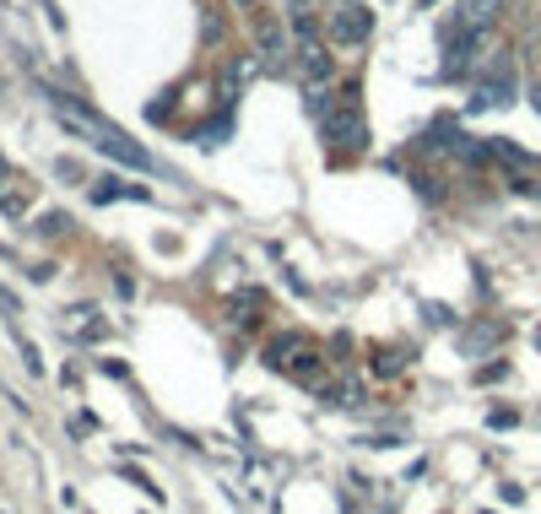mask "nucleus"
Instances as JSON below:
<instances>
[{"mask_svg": "<svg viewBox=\"0 0 541 514\" xmlns=\"http://www.w3.org/2000/svg\"><path fill=\"white\" fill-rule=\"evenodd\" d=\"M368 38H374V11H368L363 0H341V6L331 11V44L363 49Z\"/></svg>", "mask_w": 541, "mask_h": 514, "instance_id": "obj_2", "label": "nucleus"}, {"mask_svg": "<svg viewBox=\"0 0 541 514\" xmlns=\"http://www.w3.org/2000/svg\"><path fill=\"white\" fill-rule=\"evenodd\" d=\"M509 98H514V65L504 60V65H498V76H487V82L477 87V98H471V109H504Z\"/></svg>", "mask_w": 541, "mask_h": 514, "instance_id": "obj_4", "label": "nucleus"}, {"mask_svg": "<svg viewBox=\"0 0 541 514\" xmlns=\"http://www.w3.org/2000/svg\"><path fill=\"white\" fill-rule=\"evenodd\" d=\"M498 0H460L455 6V28H493Z\"/></svg>", "mask_w": 541, "mask_h": 514, "instance_id": "obj_6", "label": "nucleus"}, {"mask_svg": "<svg viewBox=\"0 0 541 514\" xmlns=\"http://www.w3.org/2000/svg\"><path fill=\"white\" fill-rule=\"evenodd\" d=\"M260 55H266L271 65H282V60H287V38H282V28H276L271 17L260 22Z\"/></svg>", "mask_w": 541, "mask_h": 514, "instance_id": "obj_7", "label": "nucleus"}, {"mask_svg": "<svg viewBox=\"0 0 541 514\" xmlns=\"http://www.w3.org/2000/svg\"><path fill=\"white\" fill-rule=\"evenodd\" d=\"M298 76H303L309 87L331 82V55L320 49V38H303V44H298Z\"/></svg>", "mask_w": 541, "mask_h": 514, "instance_id": "obj_5", "label": "nucleus"}, {"mask_svg": "<svg viewBox=\"0 0 541 514\" xmlns=\"http://www.w3.org/2000/svg\"><path fill=\"white\" fill-rule=\"evenodd\" d=\"M422 6H439V0H422Z\"/></svg>", "mask_w": 541, "mask_h": 514, "instance_id": "obj_8", "label": "nucleus"}, {"mask_svg": "<svg viewBox=\"0 0 541 514\" xmlns=\"http://www.w3.org/2000/svg\"><path fill=\"white\" fill-rule=\"evenodd\" d=\"M55 120L71 130V136H82L87 147H98V152H109V157H120V163H130V168H147V152L141 147H130V141L120 136L114 125H103L98 114H87L82 103H71V98H55Z\"/></svg>", "mask_w": 541, "mask_h": 514, "instance_id": "obj_1", "label": "nucleus"}, {"mask_svg": "<svg viewBox=\"0 0 541 514\" xmlns=\"http://www.w3.org/2000/svg\"><path fill=\"white\" fill-rule=\"evenodd\" d=\"M320 130H325V141H336V147H363L368 141V125H363V114H358V103H336V109H325V120H320Z\"/></svg>", "mask_w": 541, "mask_h": 514, "instance_id": "obj_3", "label": "nucleus"}]
</instances>
